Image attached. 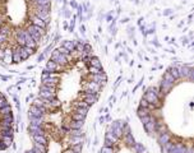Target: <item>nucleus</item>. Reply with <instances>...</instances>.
<instances>
[{"instance_id":"423d86ee","label":"nucleus","mask_w":194,"mask_h":153,"mask_svg":"<svg viewBox=\"0 0 194 153\" xmlns=\"http://www.w3.org/2000/svg\"><path fill=\"white\" fill-rule=\"evenodd\" d=\"M90 81L95 82L100 86H104L107 81V78H106V74L102 71V73H100V74H90Z\"/></svg>"},{"instance_id":"a211bd4d","label":"nucleus","mask_w":194,"mask_h":153,"mask_svg":"<svg viewBox=\"0 0 194 153\" xmlns=\"http://www.w3.org/2000/svg\"><path fill=\"white\" fill-rule=\"evenodd\" d=\"M169 140H171V134L170 133H162V134H157V142L160 143V145L167 143Z\"/></svg>"},{"instance_id":"5fc2aeb1","label":"nucleus","mask_w":194,"mask_h":153,"mask_svg":"<svg viewBox=\"0 0 194 153\" xmlns=\"http://www.w3.org/2000/svg\"><path fill=\"white\" fill-rule=\"evenodd\" d=\"M186 153H193V149H192V148H188V149H186Z\"/></svg>"},{"instance_id":"13d9d810","label":"nucleus","mask_w":194,"mask_h":153,"mask_svg":"<svg viewBox=\"0 0 194 153\" xmlns=\"http://www.w3.org/2000/svg\"><path fill=\"white\" fill-rule=\"evenodd\" d=\"M0 97H3V93H0Z\"/></svg>"},{"instance_id":"2f4dec72","label":"nucleus","mask_w":194,"mask_h":153,"mask_svg":"<svg viewBox=\"0 0 194 153\" xmlns=\"http://www.w3.org/2000/svg\"><path fill=\"white\" fill-rule=\"evenodd\" d=\"M124 143L126 144V145H129V147H133L134 145V139H133V135L132 134H126V135H124Z\"/></svg>"},{"instance_id":"f03ea898","label":"nucleus","mask_w":194,"mask_h":153,"mask_svg":"<svg viewBox=\"0 0 194 153\" xmlns=\"http://www.w3.org/2000/svg\"><path fill=\"white\" fill-rule=\"evenodd\" d=\"M26 31L30 33V36L33 38V41H35V42H37V43H40L42 35L45 33V30H42L41 27L33 26V24H30V26H28V27L26 28Z\"/></svg>"},{"instance_id":"7ed1b4c3","label":"nucleus","mask_w":194,"mask_h":153,"mask_svg":"<svg viewBox=\"0 0 194 153\" xmlns=\"http://www.w3.org/2000/svg\"><path fill=\"white\" fill-rule=\"evenodd\" d=\"M40 97L45 98V100L56 98V88H53V87H47V86L42 84L40 87Z\"/></svg>"},{"instance_id":"7c9ffc66","label":"nucleus","mask_w":194,"mask_h":153,"mask_svg":"<svg viewBox=\"0 0 194 153\" xmlns=\"http://www.w3.org/2000/svg\"><path fill=\"white\" fill-rule=\"evenodd\" d=\"M106 139L107 140H110V142H112L114 143V145H116L118 143H119V138L118 137H115L112 133H110V132H107L106 133Z\"/></svg>"},{"instance_id":"f704fd0d","label":"nucleus","mask_w":194,"mask_h":153,"mask_svg":"<svg viewBox=\"0 0 194 153\" xmlns=\"http://www.w3.org/2000/svg\"><path fill=\"white\" fill-rule=\"evenodd\" d=\"M169 73H170L172 77H174L175 81H178V79H179V71H178V68H176V67H171V68L169 69Z\"/></svg>"},{"instance_id":"a18cd8bd","label":"nucleus","mask_w":194,"mask_h":153,"mask_svg":"<svg viewBox=\"0 0 194 153\" xmlns=\"http://www.w3.org/2000/svg\"><path fill=\"white\" fill-rule=\"evenodd\" d=\"M88 71H90V74H100V73H102L101 69L95 68V67H91V65H90V68H88Z\"/></svg>"},{"instance_id":"ddd939ff","label":"nucleus","mask_w":194,"mask_h":153,"mask_svg":"<svg viewBox=\"0 0 194 153\" xmlns=\"http://www.w3.org/2000/svg\"><path fill=\"white\" fill-rule=\"evenodd\" d=\"M82 98L83 101L86 102L87 105H93V104H96L97 102V98H98V94H82Z\"/></svg>"},{"instance_id":"de8ad7c7","label":"nucleus","mask_w":194,"mask_h":153,"mask_svg":"<svg viewBox=\"0 0 194 153\" xmlns=\"http://www.w3.org/2000/svg\"><path fill=\"white\" fill-rule=\"evenodd\" d=\"M6 105H9V102L5 100V97H4V96H3V97H0V108L4 107V106H6Z\"/></svg>"},{"instance_id":"a19ab883","label":"nucleus","mask_w":194,"mask_h":153,"mask_svg":"<svg viewBox=\"0 0 194 153\" xmlns=\"http://www.w3.org/2000/svg\"><path fill=\"white\" fill-rule=\"evenodd\" d=\"M84 119H86V116H83V115H79V114H73L71 115V120H77V121H84Z\"/></svg>"},{"instance_id":"8fccbe9b","label":"nucleus","mask_w":194,"mask_h":153,"mask_svg":"<svg viewBox=\"0 0 194 153\" xmlns=\"http://www.w3.org/2000/svg\"><path fill=\"white\" fill-rule=\"evenodd\" d=\"M148 105H149V104H148V102H147L145 98H143V100L141 101V107H146V108H147V107H148Z\"/></svg>"},{"instance_id":"1a4fd4ad","label":"nucleus","mask_w":194,"mask_h":153,"mask_svg":"<svg viewBox=\"0 0 194 153\" xmlns=\"http://www.w3.org/2000/svg\"><path fill=\"white\" fill-rule=\"evenodd\" d=\"M30 22H31V24H33V26H37V27H41L42 30H46L47 28V23L45 20H42L41 18H38V17H36V16H33V14H31V17H30Z\"/></svg>"},{"instance_id":"473e14b6","label":"nucleus","mask_w":194,"mask_h":153,"mask_svg":"<svg viewBox=\"0 0 194 153\" xmlns=\"http://www.w3.org/2000/svg\"><path fill=\"white\" fill-rule=\"evenodd\" d=\"M90 65L91 67H95V68H98V69H101L102 67H101V61H100L97 57H95V56H92L91 57V60H90Z\"/></svg>"},{"instance_id":"5701e85b","label":"nucleus","mask_w":194,"mask_h":153,"mask_svg":"<svg viewBox=\"0 0 194 153\" xmlns=\"http://www.w3.org/2000/svg\"><path fill=\"white\" fill-rule=\"evenodd\" d=\"M32 138H33V142L35 143H40V144L47 145V138H46V135H32Z\"/></svg>"},{"instance_id":"6e6d98bb","label":"nucleus","mask_w":194,"mask_h":153,"mask_svg":"<svg viewBox=\"0 0 194 153\" xmlns=\"http://www.w3.org/2000/svg\"><path fill=\"white\" fill-rule=\"evenodd\" d=\"M0 149H4V145H3V143H2V140H0Z\"/></svg>"},{"instance_id":"aec40b11","label":"nucleus","mask_w":194,"mask_h":153,"mask_svg":"<svg viewBox=\"0 0 194 153\" xmlns=\"http://www.w3.org/2000/svg\"><path fill=\"white\" fill-rule=\"evenodd\" d=\"M32 151H33L35 153H47V145L40 144V143H35Z\"/></svg>"},{"instance_id":"49530a36","label":"nucleus","mask_w":194,"mask_h":153,"mask_svg":"<svg viewBox=\"0 0 194 153\" xmlns=\"http://www.w3.org/2000/svg\"><path fill=\"white\" fill-rule=\"evenodd\" d=\"M101 153H115L114 147H104L101 149Z\"/></svg>"},{"instance_id":"39448f33","label":"nucleus","mask_w":194,"mask_h":153,"mask_svg":"<svg viewBox=\"0 0 194 153\" xmlns=\"http://www.w3.org/2000/svg\"><path fill=\"white\" fill-rule=\"evenodd\" d=\"M178 71H179V78L192 79V77H193V70H192V68L186 67V65H184V67H179V68H178Z\"/></svg>"},{"instance_id":"cd10ccee","label":"nucleus","mask_w":194,"mask_h":153,"mask_svg":"<svg viewBox=\"0 0 194 153\" xmlns=\"http://www.w3.org/2000/svg\"><path fill=\"white\" fill-rule=\"evenodd\" d=\"M83 142H84L83 137H70V139H69L70 145H74V144H82Z\"/></svg>"},{"instance_id":"6e6552de","label":"nucleus","mask_w":194,"mask_h":153,"mask_svg":"<svg viewBox=\"0 0 194 153\" xmlns=\"http://www.w3.org/2000/svg\"><path fill=\"white\" fill-rule=\"evenodd\" d=\"M12 55H13L12 46H10V45H8V46H6V47L4 49V54H3L2 60H3L5 64H10V63H13V57H12Z\"/></svg>"},{"instance_id":"58836bf2","label":"nucleus","mask_w":194,"mask_h":153,"mask_svg":"<svg viewBox=\"0 0 194 153\" xmlns=\"http://www.w3.org/2000/svg\"><path fill=\"white\" fill-rule=\"evenodd\" d=\"M74 107H83V108H90V105H87L84 101H75Z\"/></svg>"},{"instance_id":"79ce46f5","label":"nucleus","mask_w":194,"mask_h":153,"mask_svg":"<svg viewBox=\"0 0 194 153\" xmlns=\"http://www.w3.org/2000/svg\"><path fill=\"white\" fill-rule=\"evenodd\" d=\"M155 118V116H152V115H146V116H142V118H141V121L143 122V125H145V124H147L148 121H151V120H152Z\"/></svg>"},{"instance_id":"2eb2a0df","label":"nucleus","mask_w":194,"mask_h":153,"mask_svg":"<svg viewBox=\"0 0 194 153\" xmlns=\"http://www.w3.org/2000/svg\"><path fill=\"white\" fill-rule=\"evenodd\" d=\"M30 133L32 135H46V130L42 126H36V125H30Z\"/></svg>"},{"instance_id":"c9c22d12","label":"nucleus","mask_w":194,"mask_h":153,"mask_svg":"<svg viewBox=\"0 0 194 153\" xmlns=\"http://www.w3.org/2000/svg\"><path fill=\"white\" fill-rule=\"evenodd\" d=\"M0 33L6 35V36H10V27L8 24L2 26V27H0Z\"/></svg>"},{"instance_id":"f3484780","label":"nucleus","mask_w":194,"mask_h":153,"mask_svg":"<svg viewBox=\"0 0 194 153\" xmlns=\"http://www.w3.org/2000/svg\"><path fill=\"white\" fill-rule=\"evenodd\" d=\"M186 149H188V148H186L184 144H181V143H175L174 147L170 149L169 153H186Z\"/></svg>"},{"instance_id":"393cba45","label":"nucleus","mask_w":194,"mask_h":153,"mask_svg":"<svg viewBox=\"0 0 194 153\" xmlns=\"http://www.w3.org/2000/svg\"><path fill=\"white\" fill-rule=\"evenodd\" d=\"M17 45V43H16ZM16 45H14V49H12L13 50V55H12V57H13V63H20L22 61V57H20V55H19V53H18V50L16 49Z\"/></svg>"},{"instance_id":"c756f323","label":"nucleus","mask_w":194,"mask_h":153,"mask_svg":"<svg viewBox=\"0 0 194 153\" xmlns=\"http://www.w3.org/2000/svg\"><path fill=\"white\" fill-rule=\"evenodd\" d=\"M68 133L70 137H83V130L82 129H69Z\"/></svg>"},{"instance_id":"9b49d317","label":"nucleus","mask_w":194,"mask_h":153,"mask_svg":"<svg viewBox=\"0 0 194 153\" xmlns=\"http://www.w3.org/2000/svg\"><path fill=\"white\" fill-rule=\"evenodd\" d=\"M57 83H59V78H53V77H47L42 79V84L47 86V87H53V88H56Z\"/></svg>"},{"instance_id":"c03bdc74","label":"nucleus","mask_w":194,"mask_h":153,"mask_svg":"<svg viewBox=\"0 0 194 153\" xmlns=\"http://www.w3.org/2000/svg\"><path fill=\"white\" fill-rule=\"evenodd\" d=\"M163 79L165 81H167V82H171V83H175V79H174V77H172L169 71H166L165 73V75H163Z\"/></svg>"},{"instance_id":"9d476101","label":"nucleus","mask_w":194,"mask_h":153,"mask_svg":"<svg viewBox=\"0 0 194 153\" xmlns=\"http://www.w3.org/2000/svg\"><path fill=\"white\" fill-rule=\"evenodd\" d=\"M0 116H2V119H0V125L12 128V124H13V116H12V114H5V115H0Z\"/></svg>"},{"instance_id":"4468645a","label":"nucleus","mask_w":194,"mask_h":153,"mask_svg":"<svg viewBox=\"0 0 194 153\" xmlns=\"http://www.w3.org/2000/svg\"><path fill=\"white\" fill-rule=\"evenodd\" d=\"M64 68H65V67H63V65H59V64H56L55 61L50 60V61L47 63L46 70H47V71H59V70H64Z\"/></svg>"},{"instance_id":"3c124183","label":"nucleus","mask_w":194,"mask_h":153,"mask_svg":"<svg viewBox=\"0 0 194 153\" xmlns=\"http://www.w3.org/2000/svg\"><path fill=\"white\" fill-rule=\"evenodd\" d=\"M105 147H114V143L110 142V140H107V139H105Z\"/></svg>"},{"instance_id":"6ab92c4d","label":"nucleus","mask_w":194,"mask_h":153,"mask_svg":"<svg viewBox=\"0 0 194 153\" xmlns=\"http://www.w3.org/2000/svg\"><path fill=\"white\" fill-rule=\"evenodd\" d=\"M33 106L38 107L44 114H49V110L46 108V106H45V104H44V101H42V98H40V97H38V98H36V100L33 101Z\"/></svg>"},{"instance_id":"72a5a7b5","label":"nucleus","mask_w":194,"mask_h":153,"mask_svg":"<svg viewBox=\"0 0 194 153\" xmlns=\"http://www.w3.org/2000/svg\"><path fill=\"white\" fill-rule=\"evenodd\" d=\"M137 114H138V116H139V118H142V116L149 115V114H151V111L148 110V108H146V107H141V106H139V108H138Z\"/></svg>"},{"instance_id":"a878e982","label":"nucleus","mask_w":194,"mask_h":153,"mask_svg":"<svg viewBox=\"0 0 194 153\" xmlns=\"http://www.w3.org/2000/svg\"><path fill=\"white\" fill-rule=\"evenodd\" d=\"M174 142H171V140H169L167 143H165V144H162L161 145V149H162V153H169L170 152V149L174 147Z\"/></svg>"},{"instance_id":"20e7f679","label":"nucleus","mask_w":194,"mask_h":153,"mask_svg":"<svg viewBox=\"0 0 194 153\" xmlns=\"http://www.w3.org/2000/svg\"><path fill=\"white\" fill-rule=\"evenodd\" d=\"M51 60H53V61H55L56 64H59V65H63V67H65V65L69 63V60H70V55H64V54H60L59 51H57V49H56V50H54V53H53V55H51Z\"/></svg>"},{"instance_id":"09e8293b","label":"nucleus","mask_w":194,"mask_h":153,"mask_svg":"<svg viewBox=\"0 0 194 153\" xmlns=\"http://www.w3.org/2000/svg\"><path fill=\"white\" fill-rule=\"evenodd\" d=\"M57 51H59V53H60V54H64V55H69V54H70V53H69V51H68V50H67L65 47H63V46H61V47H59V49H57Z\"/></svg>"},{"instance_id":"ea45409f","label":"nucleus","mask_w":194,"mask_h":153,"mask_svg":"<svg viewBox=\"0 0 194 153\" xmlns=\"http://www.w3.org/2000/svg\"><path fill=\"white\" fill-rule=\"evenodd\" d=\"M5 114H12V108H10L9 105H6V106L0 108V115H5Z\"/></svg>"},{"instance_id":"f8f14e48","label":"nucleus","mask_w":194,"mask_h":153,"mask_svg":"<svg viewBox=\"0 0 194 153\" xmlns=\"http://www.w3.org/2000/svg\"><path fill=\"white\" fill-rule=\"evenodd\" d=\"M174 87V83H171V82H167V81H165V79H162V82H161V86H160V92L162 94H166L171 91V88Z\"/></svg>"},{"instance_id":"0eeeda50","label":"nucleus","mask_w":194,"mask_h":153,"mask_svg":"<svg viewBox=\"0 0 194 153\" xmlns=\"http://www.w3.org/2000/svg\"><path fill=\"white\" fill-rule=\"evenodd\" d=\"M100 89H101V86L92 82V81H87L84 84H83V91H92L93 93H97L100 92Z\"/></svg>"},{"instance_id":"37998d69","label":"nucleus","mask_w":194,"mask_h":153,"mask_svg":"<svg viewBox=\"0 0 194 153\" xmlns=\"http://www.w3.org/2000/svg\"><path fill=\"white\" fill-rule=\"evenodd\" d=\"M70 149L73 151L74 153H81V151H82V144H74V145H70Z\"/></svg>"},{"instance_id":"c85d7f7f","label":"nucleus","mask_w":194,"mask_h":153,"mask_svg":"<svg viewBox=\"0 0 194 153\" xmlns=\"http://www.w3.org/2000/svg\"><path fill=\"white\" fill-rule=\"evenodd\" d=\"M82 126H83V121L73 120L69 122V129H82Z\"/></svg>"},{"instance_id":"b1692460","label":"nucleus","mask_w":194,"mask_h":153,"mask_svg":"<svg viewBox=\"0 0 194 153\" xmlns=\"http://www.w3.org/2000/svg\"><path fill=\"white\" fill-rule=\"evenodd\" d=\"M0 134L6 135V137H13V129L8 126H2L0 125Z\"/></svg>"},{"instance_id":"4be33fe9","label":"nucleus","mask_w":194,"mask_h":153,"mask_svg":"<svg viewBox=\"0 0 194 153\" xmlns=\"http://www.w3.org/2000/svg\"><path fill=\"white\" fill-rule=\"evenodd\" d=\"M30 121L31 125H36V126H42L45 124L44 118H36V116H30Z\"/></svg>"},{"instance_id":"4c0bfd02","label":"nucleus","mask_w":194,"mask_h":153,"mask_svg":"<svg viewBox=\"0 0 194 153\" xmlns=\"http://www.w3.org/2000/svg\"><path fill=\"white\" fill-rule=\"evenodd\" d=\"M74 112L75 114H79V115H83L86 116L88 112V108H83V107H74Z\"/></svg>"},{"instance_id":"e433bc0d","label":"nucleus","mask_w":194,"mask_h":153,"mask_svg":"<svg viewBox=\"0 0 194 153\" xmlns=\"http://www.w3.org/2000/svg\"><path fill=\"white\" fill-rule=\"evenodd\" d=\"M51 0H30V4H40V5H49Z\"/></svg>"},{"instance_id":"412c9836","label":"nucleus","mask_w":194,"mask_h":153,"mask_svg":"<svg viewBox=\"0 0 194 153\" xmlns=\"http://www.w3.org/2000/svg\"><path fill=\"white\" fill-rule=\"evenodd\" d=\"M44 112H42L38 107H36V106H31L30 108V116H36V118H44Z\"/></svg>"},{"instance_id":"bb28decb","label":"nucleus","mask_w":194,"mask_h":153,"mask_svg":"<svg viewBox=\"0 0 194 153\" xmlns=\"http://www.w3.org/2000/svg\"><path fill=\"white\" fill-rule=\"evenodd\" d=\"M63 47H65L69 53H71L73 50H75V42H73V41H64Z\"/></svg>"},{"instance_id":"dca6fc26","label":"nucleus","mask_w":194,"mask_h":153,"mask_svg":"<svg viewBox=\"0 0 194 153\" xmlns=\"http://www.w3.org/2000/svg\"><path fill=\"white\" fill-rule=\"evenodd\" d=\"M156 118H153L151 121H148L147 124H145V129L147 130V133H149L151 135H152L153 133H156Z\"/></svg>"},{"instance_id":"f257e3e1","label":"nucleus","mask_w":194,"mask_h":153,"mask_svg":"<svg viewBox=\"0 0 194 153\" xmlns=\"http://www.w3.org/2000/svg\"><path fill=\"white\" fill-rule=\"evenodd\" d=\"M163 94L160 92L159 88H155V87H151L148 88V91L145 93V98L148 104H152L156 106V108H160L161 107V98H162Z\"/></svg>"},{"instance_id":"864d4df0","label":"nucleus","mask_w":194,"mask_h":153,"mask_svg":"<svg viewBox=\"0 0 194 153\" xmlns=\"http://www.w3.org/2000/svg\"><path fill=\"white\" fill-rule=\"evenodd\" d=\"M64 153H74V152H73V151H71V149L69 148V149H67V151H65V152H64Z\"/></svg>"},{"instance_id":"4d7b16f0","label":"nucleus","mask_w":194,"mask_h":153,"mask_svg":"<svg viewBox=\"0 0 194 153\" xmlns=\"http://www.w3.org/2000/svg\"><path fill=\"white\" fill-rule=\"evenodd\" d=\"M27 153H35V152H33V151H28Z\"/></svg>"},{"instance_id":"603ef678","label":"nucleus","mask_w":194,"mask_h":153,"mask_svg":"<svg viewBox=\"0 0 194 153\" xmlns=\"http://www.w3.org/2000/svg\"><path fill=\"white\" fill-rule=\"evenodd\" d=\"M137 153H147V151H146L145 148H142V149H141V151H138Z\"/></svg>"}]
</instances>
